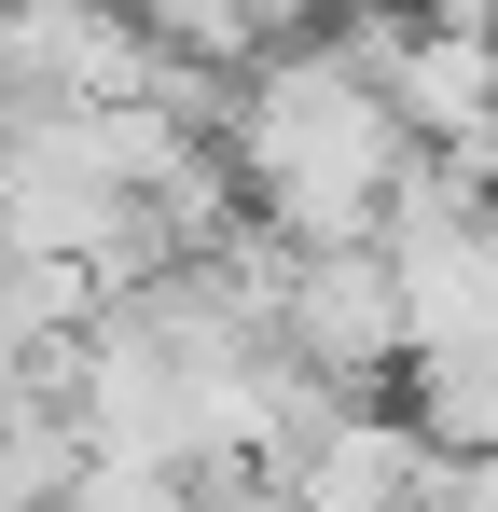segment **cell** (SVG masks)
I'll list each match as a JSON object with an SVG mask.
<instances>
[{
  "label": "cell",
  "mask_w": 498,
  "mask_h": 512,
  "mask_svg": "<svg viewBox=\"0 0 498 512\" xmlns=\"http://www.w3.org/2000/svg\"><path fill=\"white\" fill-rule=\"evenodd\" d=\"M222 167L277 250H360V236H388V194L415 180V125L360 70L346 28H291L222 97Z\"/></svg>",
  "instance_id": "1"
},
{
  "label": "cell",
  "mask_w": 498,
  "mask_h": 512,
  "mask_svg": "<svg viewBox=\"0 0 498 512\" xmlns=\"http://www.w3.org/2000/svg\"><path fill=\"white\" fill-rule=\"evenodd\" d=\"M0 84L14 111H125L166 84V42L139 0H0Z\"/></svg>",
  "instance_id": "2"
},
{
  "label": "cell",
  "mask_w": 498,
  "mask_h": 512,
  "mask_svg": "<svg viewBox=\"0 0 498 512\" xmlns=\"http://www.w3.org/2000/svg\"><path fill=\"white\" fill-rule=\"evenodd\" d=\"M277 346L332 374V388H374V374H402V277L388 250L360 236V250H277Z\"/></svg>",
  "instance_id": "3"
},
{
  "label": "cell",
  "mask_w": 498,
  "mask_h": 512,
  "mask_svg": "<svg viewBox=\"0 0 498 512\" xmlns=\"http://www.w3.org/2000/svg\"><path fill=\"white\" fill-rule=\"evenodd\" d=\"M402 416L443 457H498V346H415L402 360Z\"/></svg>",
  "instance_id": "4"
},
{
  "label": "cell",
  "mask_w": 498,
  "mask_h": 512,
  "mask_svg": "<svg viewBox=\"0 0 498 512\" xmlns=\"http://www.w3.org/2000/svg\"><path fill=\"white\" fill-rule=\"evenodd\" d=\"M139 28H153L180 70H222V84L263 56V14H249V0H139Z\"/></svg>",
  "instance_id": "5"
},
{
  "label": "cell",
  "mask_w": 498,
  "mask_h": 512,
  "mask_svg": "<svg viewBox=\"0 0 498 512\" xmlns=\"http://www.w3.org/2000/svg\"><path fill=\"white\" fill-rule=\"evenodd\" d=\"M70 512H208V499L166 457H70Z\"/></svg>",
  "instance_id": "6"
},
{
  "label": "cell",
  "mask_w": 498,
  "mask_h": 512,
  "mask_svg": "<svg viewBox=\"0 0 498 512\" xmlns=\"http://www.w3.org/2000/svg\"><path fill=\"white\" fill-rule=\"evenodd\" d=\"M249 14H263V42H291V28H319L332 0H249Z\"/></svg>",
  "instance_id": "7"
},
{
  "label": "cell",
  "mask_w": 498,
  "mask_h": 512,
  "mask_svg": "<svg viewBox=\"0 0 498 512\" xmlns=\"http://www.w3.org/2000/svg\"><path fill=\"white\" fill-rule=\"evenodd\" d=\"M0 125H14V84H0Z\"/></svg>",
  "instance_id": "8"
},
{
  "label": "cell",
  "mask_w": 498,
  "mask_h": 512,
  "mask_svg": "<svg viewBox=\"0 0 498 512\" xmlns=\"http://www.w3.org/2000/svg\"><path fill=\"white\" fill-rule=\"evenodd\" d=\"M56 512H70V499H56Z\"/></svg>",
  "instance_id": "9"
}]
</instances>
